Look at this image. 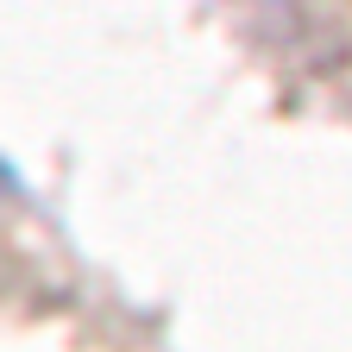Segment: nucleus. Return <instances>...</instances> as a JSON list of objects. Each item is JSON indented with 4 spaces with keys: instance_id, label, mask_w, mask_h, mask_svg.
Masks as SVG:
<instances>
[]
</instances>
